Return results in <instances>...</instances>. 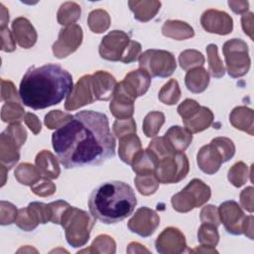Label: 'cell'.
<instances>
[{"instance_id": "cell-11", "label": "cell", "mask_w": 254, "mask_h": 254, "mask_svg": "<svg viewBox=\"0 0 254 254\" xmlns=\"http://www.w3.org/2000/svg\"><path fill=\"white\" fill-rule=\"evenodd\" d=\"M223 55L225 58L228 74L232 77H240L246 74L250 67V58L248 46L241 39H232L223 45Z\"/></svg>"}, {"instance_id": "cell-7", "label": "cell", "mask_w": 254, "mask_h": 254, "mask_svg": "<svg viewBox=\"0 0 254 254\" xmlns=\"http://www.w3.org/2000/svg\"><path fill=\"white\" fill-rule=\"evenodd\" d=\"M189 161L184 152L165 155L157 160L155 175L162 184H176L187 177Z\"/></svg>"}, {"instance_id": "cell-20", "label": "cell", "mask_w": 254, "mask_h": 254, "mask_svg": "<svg viewBox=\"0 0 254 254\" xmlns=\"http://www.w3.org/2000/svg\"><path fill=\"white\" fill-rule=\"evenodd\" d=\"M186 128L190 133H197L207 129L212 121L213 114L211 110L205 106H199L187 119L183 120Z\"/></svg>"}, {"instance_id": "cell-35", "label": "cell", "mask_w": 254, "mask_h": 254, "mask_svg": "<svg viewBox=\"0 0 254 254\" xmlns=\"http://www.w3.org/2000/svg\"><path fill=\"white\" fill-rule=\"evenodd\" d=\"M15 174H25V176H21L16 179L21 184L31 186V187L40 180V175H41L38 169H36L34 166L28 163L21 164L15 171Z\"/></svg>"}, {"instance_id": "cell-29", "label": "cell", "mask_w": 254, "mask_h": 254, "mask_svg": "<svg viewBox=\"0 0 254 254\" xmlns=\"http://www.w3.org/2000/svg\"><path fill=\"white\" fill-rule=\"evenodd\" d=\"M219 235L217 232V226L211 223H202L197 232V240L202 246L215 247L218 243Z\"/></svg>"}, {"instance_id": "cell-32", "label": "cell", "mask_w": 254, "mask_h": 254, "mask_svg": "<svg viewBox=\"0 0 254 254\" xmlns=\"http://www.w3.org/2000/svg\"><path fill=\"white\" fill-rule=\"evenodd\" d=\"M181 96L179 83L176 79H170L160 90L159 99L168 105L176 104Z\"/></svg>"}, {"instance_id": "cell-40", "label": "cell", "mask_w": 254, "mask_h": 254, "mask_svg": "<svg viewBox=\"0 0 254 254\" xmlns=\"http://www.w3.org/2000/svg\"><path fill=\"white\" fill-rule=\"evenodd\" d=\"M5 108H7L8 112L7 115L2 116V120L4 122H15L18 123L19 121L24 119V109L17 111L19 109H21L22 107L19 105L18 102H7V104L4 105Z\"/></svg>"}, {"instance_id": "cell-16", "label": "cell", "mask_w": 254, "mask_h": 254, "mask_svg": "<svg viewBox=\"0 0 254 254\" xmlns=\"http://www.w3.org/2000/svg\"><path fill=\"white\" fill-rule=\"evenodd\" d=\"M95 100L92 85L91 75L82 76L72 88L69 95L66 97L64 107L66 110H74L85 104L92 103Z\"/></svg>"}, {"instance_id": "cell-2", "label": "cell", "mask_w": 254, "mask_h": 254, "mask_svg": "<svg viewBox=\"0 0 254 254\" xmlns=\"http://www.w3.org/2000/svg\"><path fill=\"white\" fill-rule=\"evenodd\" d=\"M73 88L71 74L60 64H47L31 66L24 74L19 96L24 105L32 109H44L59 104Z\"/></svg>"}, {"instance_id": "cell-17", "label": "cell", "mask_w": 254, "mask_h": 254, "mask_svg": "<svg viewBox=\"0 0 254 254\" xmlns=\"http://www.w3.org/2000/svg\"><path fill=\"white\" fill-rule=\"evenodd\" d=\"M155 245L159 253H182L187 248L184 234L175 227L165 228L158 236Z\"/></svg>"}, {"instance_id": "cell-23", "label": "cell", "mask_w": 254, "mask_h": 254, "mask_svg": "<svg viewBox=\"0 0 254 254\" xmlns=\"http://www.w3.org/2000/svg\"><path fill=\"white\" fill-rule=\"evenodd\" d=\"M141 150H142L141 141L135 133L126 135L119 139L118 154H119L120 159L124 163L131 165L135 156Z\"/></svg>"}, {"instance_id": "cell-3", "label": "cell", "mask_w": 254, "mask_h": 254, "mask_svg": "<svg viewBox=\"0 0 254 254\" xmlns=\"http://www.w3.org/2000/svg\"><path fill=\"white\" fill-rule=\"evenodd\" d=\"M136 204L133 189L120 181L99 185L92 190L88 199L91 216L106 224H114L125 219L132 214Z\"/></svg>"}, {"instance_id": "cell-15", "label": "cell", "mask_w": 254, "mask_h": 254, "mask_svg": "<svg viewBox=\"0 0 254 254\" xmlns=\"http://www.w3.org/2000/svg\"><path fill=\"white\" fill-rule=\"evenodd\" d=\"M202 28L208 33L227 35L233 29L232 18L223 11L209 9L206 10L200 19Z\"/></svg>"}, {"instance_id": "cell-42", "label": "cell", "mask_w": 254, "mask_h": 254, "mask_svg": "<svg viewBox=\"0 0 254 254\" xmlns=\"http://www.w3.org/2000/svg\"><path fill=\"white\" fill-rule=\"evenodd\" d=\"M200 219L202 223H211L215 226H218L220 223V219L218 217L217 208L213 205H206L202 208L200 212Z\"/></svg>"}, {"instance_id": "cell-4", "label": "cell", "mask_w": 254, "mask_h": 254, "mask_svg": "<svg viewBox=\"0 0 254 254\" xmlns=\"http://www.w3.org/2000/svg\"><path fill=\"white\" fill-rule=\"evenodd\" d=\"M141 52V45L131 41L123 31H112L107 34L99 46V55L102 59L112 62L130 64L135 62Z\"/></svg>"}, {"instance_id": "cell-9", "label": "cell", "mask_w": 254, "mask_h": 254, "mask_svg": "<svg viewBox=\"0 0 254 254\" xmlns=\"http://www.w3.org/2000/svg\"><path fill=\"white\" fill-rule=\"evenodd\" d=\"M218 211L220 222L223 223L227 232L234 235L244 233L250 239H253V216H245L242 209L234 200H228L221 203L218 208Z\"/></svg>"}, {"instance_id": "cell-19", "label": "cell", "mask_w": 254, "mask_h": 254, "mask_svg": "<svg viewBox=\"0 0 254 254\" xmlns=\"http://www.w3.org/2000/svg\"><path fill=\"white\" fill-rule=\"evenodd\" d=\"M12 29L18 44L25 49H29L37 41V33L30 21L24 17L15 19L12 23Z\"/></svg>"}, {"instance_id": "cell-44", "label": "cell", "mask_w": 254, "mask_h": 254, "mask_svg": "<svg viewBox=\"0 0 254 254\" xmlns=\"http://www.w3.org/2000/svg\"><path fill=\"white\" fill-rule=\"evenodd\" d=\"M24 120H25L27 126L33 131V133L35 135H37L41 131V123L35 114H33L31 112H27L25 114Z\"/></svg>"}, {"instance_id": "cell-41", "label": "cell", "mask_w": 254, "mask_h": 254, "mask_svg": "<svg viewBox=\"0 0 254 254\" xmlns=\"http://www.w3.org/2000/svg\"><path fill=\"white\" fill-rule=\"evenodd\" d=\"M32 191L34 193H36L37 195H41V196H47V195H51L55 192L56 190V187L55 185L48 180V178H40V180L35 183L32 187Z\"/></svg>"}, {"instance_id": "cell-28", "label": "cell", "mask_w": 254, "mask_h": 254, "mask_svg": "<svg viewBox=\"0 0 254 254\" xmlns=\"http://www.w3.org/2000/svg\"><path fill=\"white\" fill-rule=\"evenodd\" d=\"M165 122V115L159 111H153L146 115L143 122V131L147 137H154L160 131Z\"/></svg>"}, {"instance_id": "cell-38", "label": "cell", "mask_w": 254, "mask_h": 254, "mask_svg": "<svg viewBox=\"0 0 254 254\" xmlns=\"http://www.w3.org/2000/svg\"><path fill=\"white\" fill-rule=\"evenodd\" d=\"M165 26L171 28V29H176V33L174 34L173 38L177 39V40H184L187 38H190L194 35L193 33V29L189 26L187 23L182 22V21H167L164 24Z\"/></svg>"}, {"instance_id": "cell-25", "label": "cell", "mask_w": 254, "mask_h": 254, "mask_svg": "<svg viewBox=\"0 0 254 254\" xmlns=\"http://www.w3.org/2000/svg\"><path fill=\"white\" fill-rule=\"evenodd\" d=\"M128 4L134 13V18L141 22L152 19L161 7V2L158 1H129Z\"/></svg>"}, {"instance_id": "cell-21", "label": "cell", "mask_w": 254, "mask_h": 254, "mask_svg": "<svg viewBox=\"0 0 254 254\" xmlns=\"http://www.w3.org/2000/svg\"><path fill=\"white\" fill-rule=\"evenodd\" d=\"M164 137L175 152H184L192 140V134L181 126H172Z\"/></svg>"}, {"instance_id": "cell-26", "label": "cell", "mask_w": 254, "mask_h": 254, "mask_svg": "<svg viewBox=\"0 0 254 254\" xmlns=\"http://www.w3.org/2000/svg\"><path fill=\"white\" fill-rule=\"evenodd\" d=\"M185 82L189 90L194 93H199L207 87L209 75L203 67L196 66L187 72Z\"/></svg>"}, {"instance_id": "cell-22", "label": "cell", "mask_w": 254, "mask_h": 254, "mask_svg": "<svg viewBox=\"0 0 254 254\" xmlns=\"http://www.w3.org/2000/svg\"><path fill=\"white\" fill-rule=\"evenodd\" d=\"M112 97V101L109 105L112 114L117 119L131 118L134 111V100L116 89V87Z\"/></svg>"}, {"instance_id": "cell-39", "label": "cell", "mask_w": 254, "mask_h": 254, "mask_svg": "<svg viewBox=\"0 0 254 254\" xmlns=\"http://www.w3.org/2000/svg\"><path fill=\"white\" fill-rule=\"evenodd\" d=\"M113 131L118 139L136 133V124L133 118H126V119H117L113 124Z\"/></svg>"}, {"instance_id": "cell-43", "label": "cell", "mask_w": 254, "mask_h": 254, "mask_svg": "<svg viewBox=\"0 0 254 254\" xmlns=\"http://www.w3.org/2000/svg\"><path fill=\"white\" fill-rule=\"evenodd\" d=\"M252 196H253V188L248 187L241 192L240 200L242 206L248 210L249 212L253 211V203H252Z\"/></svg>"}, {"instance_id": "cell-5", "label": "cell", "mask_w": 254, "mask_h": 254, "mask_svg": "<svg viewBox=\"0 0 254 254\" xmlns=\"http://www.w3.org/2000/svg\"><path fill=\"white\" fill-rule=\"evenodd\" d=\"M94 219L84 210L72 206H68L64 210L61 224L65 229L66 240L72 247L83 246L88 241Z\"/></svg>"}, {"instance_id": "cell-18", "label": "cell", "mask_w": 254, "mask_h": 254, "mask_svg": "<svg viewBox=\"0 0 254 254\" xmlns=\"http://www.w3.org/2000/svg\"><path fill=\"white\" fill-rule=\"evenodd\" d=\"M116 84L115 78L106 71L98 70L91 75V85L95 100H109L113 96Z\"/></svg>"}, {"instance_id": "cell-30", "label": "cell", "mask_w": 254, "mask_h": 254, "mask_svg": "<svg viewBox=\"0 0 254 254\" xmlns=\"http://www.w3.org/2000/svg\"><path fill=\"white\" fill-rule=\"evenodd\" d=\"M80 17V7L74 2L64 3L58 12V21L61 25H68Z\"/></svg>"}, {"instance_id": "cell-31", "label": "cell", "mask_w": 254, "mask_h": 254, "mask_svg": "<svg viewBox=\"0 0 254 254\" xmlns=\"http://www.w3.org/2000/svg\"><path fill=\"white\" fill-rule=\"evenodd\" d=\"M87 23L93 33H102L109 27L110 18L106 11L98 9L89 14Z\"/></svg>"}, {"instance_id": "cell-36", "label": "cell", "mask_w": 254, "mask_h": 254, "mask_svg": "<svg viewBox=\"0 0 254 254\" xmlns=\"http://www.w3.org/2000/svg\"><path fill=\"white\" fill-rule=\"evenodd\" d=\"M179 61L182 68L188 69L190 66L202 65L204 63V58L201 53L195 50H187L180 54Z\"/></svg>"}, {"instance_id": "cell-27", "label": "cell", "mask_w": 254, "mask_h": 254, "mask_svg": "<svg viewBox=\"0 0 254 254\" xmlns=\"http://www.w3.org/2000/svg\"><path fill=\"white\" fill-rule=\"evenodd\" d=\"M230 122L235 128L248 132L250 135L253 134V131H252L253 110L252 109L244 106H239L234 108L230 114Z\"/></svg>"}, {"instance_id": "cell-33", "label": "cell", "mask_w": 254, "mask_h": 254, "mask_svg": "<svg viewBox=\"0 0 254 254\" xmlns=\"http://www.w3.org/2000/svg\"><path fill=\"white\" fill-rule=\"evenodd\" d=\"M134 182L136 184V187L139 192L144 195H150L154 193L159 187V181L155 173L146 174V175H137Z\"/></svg>"}, {"instance_id": "cell-6", "label": "cell", "mask_w": 254, "mask_h": 254, "mask_svg": "<svg viewBox=\"0 0 254 254\" xmlns=\"http://www.w3.org/2000/svg\"><path fill=\"white\" fill-rule=\"evenodd\" d=\"M234 154L235 146L233 142L225 137H217L199 150L197 165L203 173L212 175L219 170L222 163L229 161Z\"/></svg>"}, {"instance_id": "cell-10", "label": "cell", "mask_w": 254, "mask_h": 254, "mask_svg": "<svg viewBox=\"0 0 254 254\" xmlns=\"http://www.w3.org/2000/svg\"><path fill=\"white\" fill-rule=\"evenodd\" d=\"M139 66L151 77L170 76L176 69L177 64L172 53L164 50H147L140 55Z\"/></svg>"}, {"instance_id": "cell-45", "label": "cell", "mask_w": 254, "mask_h": 254, "mask_svg": "<svg viewBox=\"0 0 254 254\" xmlns=\"http://www.w3.org/2000/svg\"><path fill=\"white\" fill-rule=\"evenodd\" d=\"M242 22V28L245 34H247L251 40H253V36H252V32H253V14L252 13H248V14H244L242 16L241 19Z\"/></svg>"}, {"instance_id": "cell-14", "label": "cell", "mask_w": 254, "mask_h": 254, "mask_svg": "<svg viewBox=\"0 0 254 254\" xmlns=\"http://www.w3.org/2000/svg\"><path fill=\"white\" fill-rule=\"evenodd\" d=\"M159 223V215L153 209L143 206L140 207L129 220L128 227L132 232H135L142 237H148L155 232Z\"/></svg>"}, {"instance_id": "cell-24", "label": "cell", "mask_w": 254, "mask_h": 254, "mask_svg": "<svg viewBox=\"0 0 254 254\" xmlns=\"http://www.w3.org/2000/svg\"><path fill=\"white\" fill-rule=\"evenodd\" d=\"M36 166L41 175L47 178L57 179L61 173L58 161L54 155L47 150H43L37 155Z\"/></svg>"}, {"instance_id": "cell-8", "label": "cell", "mask_w": 254, "mask_h": 254, "mask_svg": "<svg viewBox=\"0 0 254 254\" xmlns=\"http://www.w3.org/2000/svg\"><path fill=\"white\" fill-rule=\"evenodd\" d=\"M210 188L198 179H193L189 185L172 197L174 209L179 212H188L199 207L210 197Z\"/></svg>"}, {"instance_id": "cell-12", "label": "cell", "mask_w": 254, "mask_h": 254, "mask_svg": "<svg viewBox=\"0 0 254 254\" xmlns=\"http://www.w3.org/2000/svg\"><path fill=\"white\" fill-rule=\"evenodd\" d=\"M151 84V76L143 69L129 72L122 81L116 84V88L134 100L136 97L145 94Z\"/></svg>"}, {"instance_id": "cell-34", "label": "cell", "mask_w": 254, "mask_h": 254, "mask_svg": "<svg viewBox=\"0 0 254 254\" xmlns=\"http://www.w3.org/2000/svg\"><path fill=\"white\" fill-rule=\"evenodd\" d=\"M207 60L209 65L210 74L215 78H220L224 75V66L222 64L221 60L217 54V46L214 44H210L206 47Z\"/></svg>"}, {"instance_id": "cell-13", "label": "cell", "mask_w": 254, "mask_h": 254, "mask_svg": "<svg viewBox=\"0 0 254 254\" xmlns=\"http://www.w3.org/2000/svg\"><path fill=\"white\" fill-rule=\"evenodd\" d=\"M82 30L76 25H70L61 30L58 41L53 45V52L55 57L63 59L74 52L81 44Z\"/></svg>"}, {"instance_id": "cell-1", "label": "cell", "mask_w": 254, "mask_h": 254, "mask_svg": "<svg viewBox=\"0 0 254 254\" xmlns=\"http://www.w3.org/2000/svg\"><path fill=\"white\" fill-rule=\"evenodd\" d=\"M53 148L65 169L99 165L114 157L116 141L104 113H75L52 135Z\"/></svg>"}, {"instance_id": "cell-37", "label": "cell", "mask_w": 254, "mask_h": 254, "mask_svg": "<svg viewBox=\"0 0 254 254\" xmlns=\"http://www.w3.org/2000/svg\"><path fill=\"white\" fill-rule=\"evenodd\" d=\"M247 166L243 162H238L229 170L228 180L233 186L239 188L247 181Z\"/></svg>"}, {"instance_id": "cell-46", "label": "cell", "mask_w": 254, "mask_h": 254, "mask_svg": "<svg viewBox=\"0 0 254 254\" xmlns=\"http://www.w3.org/2000/svg\"><path fill=\"white\" fill-rule=\"evenodd\" d=\"M228 5L231 7L232 11L240 14L243 12H246L248 10V2L247 1H229Z\"/></svg>"}]
</instances>
